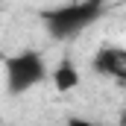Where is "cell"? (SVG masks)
Masks as SVG:
<instances>
[{"instance_id":"1","label":"cell","mask_w":126,"mask_h":126,"mask_svg":"<svg viewBox=\"0 0 126 126\" xmlns=\"http://www.w3.org/2000/svg\"><path fill=\"white\" fill-rule=\"evenodd\" d=\"M100 18H103V3L100 0H79V3H67V6H56V9L44 12L47 32L56 41L79 35L82 30H88L91 24H97Z\"/></svg>"},{"instance_id":"5","label":"cell","mask_w":126,"mask_h":126,"mask_svg":"<svg viewBox=\"0 0 126 126\" xmlns=\"http://www.w3.org/2000/svg\"><path fill=\"white\" fill-rule=\"evenodd\" d=\"M67 126H103V123H97V120H91V117H70Z\"/></svg>"},{"instance_id":"3","label":"cell","mask_w":126,"mask_h":126,"mask_svg":"<svg viewBox=\"0 0 126 126\" xmlns=\"http://www.w3.org/2000/svg\"><path fill=\"white\" fill-rule=\"evenodd\" d=\"M94 67L100 70V73H109V76L126 79V53L111 50V47H103V50L94 56Z\"/></svg>"},{"instance_id":"4","label":"cell","mask_w":126,"mask_h":126,"mask_svg":"<svg viewBox=\"0 0 126 126\" xmlns=\"http://www.w3.org/2000/svg\"><path fill=\"white\" fill-rule=\"evenodd\" d=\"M53 82H56V91H62V94L79 88V70H76V64L70 59H62L56 64V70H53Z\"/></svg>"},{"instance_id":"2","label":"cell","mask_w":126,"mask_h":126,"mask_svg":"<svg viewBox=\"0 0 126 126\" xmlns=\"http://www.w3.org/2000/svg\"><path fill=\"white\" fill-rule=\"evenodd\" d=\"M44 76H47V64L41 59V53L35 50H21L6 59V91L12 97H21L32 85L44 82Z\"/></svg>"}]
</instances>
